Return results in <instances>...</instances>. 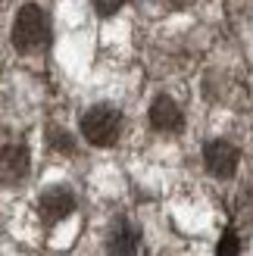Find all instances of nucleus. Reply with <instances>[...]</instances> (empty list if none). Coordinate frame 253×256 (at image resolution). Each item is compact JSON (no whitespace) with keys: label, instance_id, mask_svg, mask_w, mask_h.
Wrapping results in <instances>:
<instances>
[{"label":"nucleus","instance_id":"20e7f679","mask_svg":"<svg viewBox=\"0 0 253 256\" xmlns=\"http://www.w3.org/2000/svg\"><path fill=\"white\" fill-rule=\"evenodd\" d=\"M238 160H241V153H238V147L232 144V140H206L204 147V162H206V172L216 175V178H232L234 169H238Z\"/></svg>","mask_w":253,"mask_h":256},{"label":"nucleus","instance_id":"f257e3e1","mask_svg":"<svg viewBox=\"0 0 253 256\" xmlns=\"http://www.w3.org/2000/svg\"><path fill=\"white\" fill-rule=\"evenodd\" d=\"M12 47L19 54H34V50H44L50 44V19L47 12L38 4H25L16 12V22H12Z\"/></svg>","mask_w":253,"mask_h":256},{"label":"nucleus","instance_id":"f03ea898","mask_svg":"<svg viewBox=\"0 0 253 256\" xmlns=\"http://www.w3.org/2000/svg\"><path fill=\"white\" fill-rule=\"evenodd\" d=\"M119 128H122L119 110H112L106 104L84 110V116H82V138L94 147H112L119 138Z\"/></svg>","mask_w":253,"mask_h":256},{"label":"nucleus","instance_id":"6e6552de","mask_svg":"<svg viewBox=\"0 0 253 256\" xmlns=\"http://www.w3.org/2000/svg\"><path fill=\"white\" fill-rule=\"evenodd\" d=\"M216 256H241V240H238V234H234L232 225L222 232V240H219V247H216Z\"/></svg>","mask_w":253,"mask_h":256},{"label":"nucleus","instance_id":"9d476101","mask_svg":"<svg viewBox=\"0 0 253 256\" xmlns=\"http://www.w3.org/2000/svg\"><path fill=\"white\" fill-rule=\"evenodd\" d=\"M50 144H54L56 150H66V153H72V150H75L72 138H69L66 132H56V128H54V132H50Z\"/></svg>","mask_w":253,"mask_h":256},{"label":"nucleus","instance_id":"39448f33","mask_svg":"<svg viewBox=\"0 0 253 256\" xmlns=\"http://www.w3.org/2000/svg\"><path fill=\"white\" fill-rule=\"evenodd\" d=\"M28 150L25 144H4L0 147V184L16 188L28 175Z\"/></svg>","mask_w":253,"mask_h":256},{"label":"nucleus","instance_id":"7ed1b4c3","mask_svg":"<svg viewBox=\"0 0 253 256\" xmlns=\"http://www.w3.org/2000/svg\"><path fill=\"white\" fill-rule=\"evenodd\" d=\"M72 212H75V194L69 188H62V184L47 188L41 194V200H38V216H41L44 225H56Z\"/></svg>","mask_w":253,"mask_h":256},{"label":"nucleus","instance_id":"0eeeda50","mask_svg":"<svg viewBox=\"0 0 253 256\" xmlns=\"http://www.w3.org/2000/svg\"><path fill=\"white\" fill-rule=\"evenodd\" d=\"M138 244H141V234L128 219H116V225L110 228L106 238V253L110 256H138Z\"/></svg>","mask_w":253,"mask_h":256},{"label":"nucleus","instance_id":"423d86ee","mask_svg":"<svg viewBox=\"0 0 253 256\" xmlns=\"http://www.w3.org/2000/svg\"><path fill=\"white\" fill-rule=\"evenodd\" d=\"M150 125H154L156 132H162V134H175V132H182L184 116H182L178 104H175L172 97L160 94L154 104H150Z\"/></svg>","mask_w":253,"mask_h":256},{"label":"nucleus","instance_id":"1a4fd4ad","mask_svg":"<svg viewBox=\"0 0 253 256\" xmlns=\"http://www.w3.org/2000/svg\"><path fill=\"white\" fill-rule=\"evenodd\" d=\"M94 10H97V16H112L116 10L125 6V0H91Z\"/></svg>","mask_w":253,"mask_h":256}]
</instances>
